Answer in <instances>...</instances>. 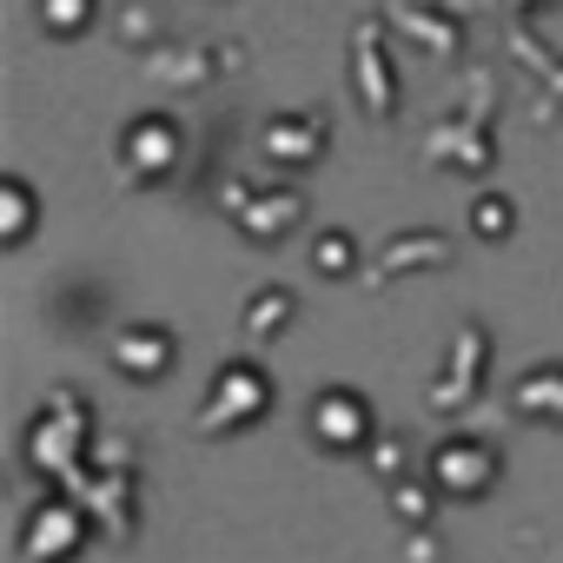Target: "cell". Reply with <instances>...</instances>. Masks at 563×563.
I'll return each instance as SVG.
<instances>
[{
  "label": "cell",
  "mask_w": 563,
  "mask_h": 563,
  "mask_svg": "<svg viewBox=\"0 0 563 563\" xmlns=\"http://www.w3.org/2000/svg\"><path fill=\"white\" fill-rule=\"evenodd\" d=\"M219 398H225V405H206V411H199V418H206V431H239V424H245V411L272 405V385H265L252 365H225Z\"/></svg>",
  "instance_id": "1"
},
{
  "label": "cell",
  "mask_w": 563,
  "mask_h": 563,
  "mask_svg": "<svg viewBox=\"0 0 563 563\" xmlns=\"http://www.w3.org/2000/svg\"><path fill=\"white\" fill-rule=\"evenodd\" d=\"M490 451L484 444H471V438H457V444H444L438 451V477H444V490H457V497H471V490H484L490 484Z\"/></svg>",
  "instance_id": "2"
},
{
  "label": "cell",
  "mask_w": 563,
  "mask_h": 563,
  "mask_svg": "<svg viewBox=\"0 0 563 563\" xmlns=\"http://www.w3.org/2000/svg\"><path fill=\"white\" fill-rule=\"evenodd\" d=\"M312 424H319L332 444H358V438L372 431V411H365L352 391H332L325 405H312Z\"/></svg>",
  "instance_id": "3"
},
{
  "label": "cell",
  "mask_w": 563,
  "mask_h": 563,
  "mask_svg": "<svg viewBox=\"0 0 563 563\" xmlns=\"http://www.w3.org/2000/svg\"><path fill=\"white\" fill-rule=\"evenodd\" d=\"M54 14H60V27H80L87 21V0H41V21L54 27Z\"/></svg>",
  "instance_id": "4"
}]
</instances>
